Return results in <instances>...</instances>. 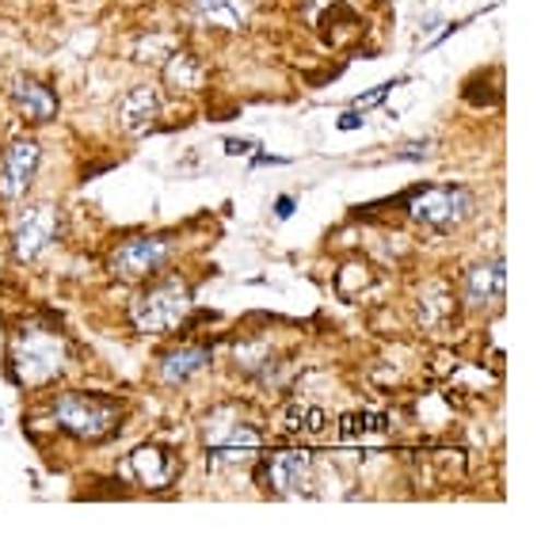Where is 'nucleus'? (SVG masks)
<instances>
[{
  "label": "nucleus",
  "instance_id": "f257e3e1",
  "mask_svg": "<svg viewBox=\"0 0 560 560\" xmlns=\"http://www.w3.org/2000/svg\"><path fill=\"white\" fill-rule=\"evenodd\" d=\"M187 313H191V287H187L179 275L161 279L156 287H149L145 294L133 298V305H130V320L141 336L176 332L187 320Z\"/></svg>",
  "mask_w": 560,
  "mask_h": 560
},
{
  "label": "nucleus",
  "instance_id": "f03ea898",
  "mask_svg": "<svg viewBox=\"0 0 560 560\" xmlns=\"http://www.w3.org/2000/svg\"><path fill=\"white\" fill-rule=\"evenodd\" d=\"M50 412L54 423L81 443H96V439L112 435L118 423V405L107 397H96V393H61Z\"/></svg>",
  "mask_w": 560,
  "mask_h": 560
},
{
  "label": "nucleus",
  "instance_id": "7ed1b4c3",
  "mask_svg": "<svg viewBox=\"0 0 560 560\" xmlns=\"http://www.w3.org/2000/svg\"><path fill=\"white\" fill-rule=\"evenodd\" d=\"M66 366V343L46 328H23L12 347V374L20 385H46Z\"/></svg>",
  "mask_w": 560,
  "mask_h": 560
},
{
  "label": "nucleus",
  "instance_id": "20e7f679",
  "mask_svg": "<svg viewBox=\"0 0 560 560\" xmlns=\"http://www.w3.org/2000/svg\"><path fill=\"white\" fill-rule=\"evenodd\" d=\"M259 431L252 423H244L233 408H222L207 420V465L218 469V465H236L248 462L259 450Z\"/></svg>",
  "mask_w": 560,
  "mask_h": 560
},
{
  "label": "nucleus",
  "instance_id": "39448f33",
  "mask_svg": "<svg viewBox=\"0 0 560 560\" xmlns=\"http://www.w3.org/2000/svg\"><path fill=\"white\" fill-rule=\"evenodd\" d=\"M408 214L435 229L462 225L472 218V195L465 187H423L408 199Z\"/></svg>",
  "mask_w": 560,
  "mask_h": 560
},
{
  "label": "nucleus",
  "instance_id": "423d86ee",
  "mask_svg": "<svg viewBox=\"0 0 560 560\" xmlns=\"http://www.w3.org/2000/svg\"><path fill=\"white\" fill-rule=\"evenodd\" d=\"M317 457L310 450H275L264 462V485L279 495H302L310 492Z\"/></svg>",
  "mask_w": 560,
  "mask_h": 560
},
{
  "label": "nucleus",
  "instance_id": "0eeeda50",
  "mask_svg": "<svg viewBox=\"0 0 560 560\" xmlns=\"http://www.w3.org/2000/svg\"><path fill=\"white\" fill-rule=\"evenodd\" d=\"M172 256V244L164 236H133V241H122L112 252V271L122 275V279H145V275L161 271Z\"/></svg>",
  "mask_w": 560,
  "mask_h": 560
},
{
  "label": "nucleus",
  "instance_id": "6e6552de",
  "mask_svg": "<svg viewBox=\"0 0 560 560\" xmlns=\"http://www.w3.org/2000/svg\"><path fill=\"white\" fill-rule=\"evenodd\" d=\"M54 236H58V210L27 207V210H20V218H15V225H12V248H15V256L27 264V259H38L50 248Z\"/></svg>",
  "mask_w": 560,
  "mask_h": 560
},
{
  "label": "nucleus",
  "instance_id": "1a4fd4ad",
  "mask_svg": "<svg viewBox=\"0 0 560 560\" xmlns=\"http://www.w3.org/2000/svg\"><path fill=\"white\" fill-rule=\"evenodd\" d=\"M38 156H43V149L31 138H20L4 149V156H0V195H4L8 202L27 195L31 179H35V168H38Z\"/></svg>",
  "mask_w": 560,
  "mask_h": 560
},
{
  "label": "nucleus",
  "instance_id": "9d476101",
  "mask_svg": "<svg viewBox=\"0 0 560 560\" xmlns=\"http://www.w3.org/2000/svg\"><path fill=\"white\" fill-rule=\"evenodd\" d=\"M8 100H12V107L20 112L23 122H50L58 115V96L43 81H35V77H15L8 84Z\"/></svg>",
  "mask_w": 560,
  "mask_h": 560
},
{
  "label": "nucleus",
  "instance_id": "9b49d317",
  "mask_svg": "<svg viewBox=\"0 0 560 560\" xmlns=\"http://www.w3.org/2000/svg\"><path fill=\"white\" fill-rule=\"evenodd\" d=\"M503 290H508V271H503V259L492 264H477L465 275V302L472 310H488V305L503 302Z\"/></svg>",
  "mask_w": 560,
  "mask_h": 560
},
{
  "label": "nucleus",
  "instance_id": "f8f14e48",
  "mask_svg": "<svg viewBox=\"0 0 560 560\" xmlns=\"http://www.w3.org/2000/svg\"><path fill=\"white\" fill-rule=\"evenodd\" d=\"M187 8L202 27L218 31H241L252 20V0H191Z\"/></svg>",
  "mask_w": 560,
  "mask_h": 560
},
{
  "label": "nucleus",
  "instance_id": "ddd939ff",
  "mask_svg": "<svg viewBox=\"0 0 560 560\" xmlns=\"http://www.w3.org/2000/svg\"><path fill=\"white\" fill-rule=\"evenodd\" d=\"M156 115H161V92L149 89V84H138V89H130L122 96V104H118V118H122V130H130V133L149 130Z\"/></svg>",
  "mask_w": 560,
  "mask_h": 560
},
{
  "label": "nucleus",
  "instance_id": "4468645a",
  "mask_svg": "<svg viewBox=\"0 0 560 560\" xmlns=\"http://www.w3.org/2000/svg\"><path fill=\"white\" fill-rule=\"evenodd\" d=\"M389 416L382 412H347L339 420V443L347 446H370V443H382L389 435Z\"/></svg>",
  "mask_w": 560,
  "mask_h": 560
},
{
  "label": "nucleus",
  "instance_id": "2eb2a0df",
  "mask_svg": "<svg viewBox=\"0 0 560 560\" xmlns=\"http://www.w3.org/2000/svg\"><path fill=\"white\" fill-rule=\"evenodd\" d=\"M282 435H298V439H317L328 431V416L325 408L310 405V400H294V405L282 412Z\"/></svg>",
  "mask_w": 560,
  "mask_h": 560
},
{
  "label": "nucleus",
  "instance_id": "dca6fc26",
  "mask_svg": "<svg viewBox=\"0 0 560 560\" xmlns=\"http://www.w3.org/2000/svg\"><path fill=\"white\" fill-rule=\"evenodd\" d=\"M130 469H133V477H138L141 485H149V488H164V485H168V480H172V472H176V465H172V457L164 454V450H156V446H141V450H133Z\"/></svg>",
  "mask_w": 560,
  "mask_h": 560
},
{
  "label": "nucleus",
  "instance_id": "f3484780",
  "mask_svg": "<svg viewBox=\"0 0 560 560\" xmlns=\"http://www.w3.org/2000/svg\"><path fill=\"white\" fill-rule=\"evenodd\" d=\"M207 362H210L207 347H179V351H172V354H164V359H161V382L179 385V382H187L191 374H199Z\"/></svg>",
  "mask_w": 560,
  "mask_h": 560
},
{
  "label": "nucleus",
  "instance_id": "a211bd4d",
  "mask_svg": "<svg viewBox=\"0 0 560 560\" xmlns=\"http://www.w3.org/2000/svg\"><path fill=\"white\" fill-rule=\"evenodd\" d=\"M168 77L179 84V89H199L202 84V69L191 54H172V66H168Z\"/></svg>",
  "mask_w": 560,
  "mask_h": 560
},
{
  "label": "nucleus",
  "instance_id": "6ab92c4d",
  "mask_svg": "<svg viewBox=\"0 0 560 560\" xmlns=\"http://www.w3.org/2000/svg\"><path fill=\"white\" fill-rule=\"evenodd\" d=\"M400 161H420V156H428V145H405V153H397Z\"/></svg>",
  "mask_w": 560,
  "mask_h": 560
},
{
  "label": "nucleus",
  "instance_id": "aec40b11",
  "mask_svg": "<svg viewBox=\"0 0 560 560\" xmlns=\"http://www.w3.org/2000/svg\"><path fill=\"white\" fill-rule=\"evenodd\" d=\"M279 218H290L294 214V199H279V210H275Z\"/></svg>",
  "mask_w": 560,
  "mask_h": 560
},
{
  "label": "nucleus",
  "instance_id": "412c9836",
  "mask_svg": "<svg viewBox=\"0 0 560 560\" xmlns=\"http://www.w3.org/2000/svg\"><path fill=\"white\" fill-rule=\"evenodd\" d=\"M225 149H229V153H233V156H236V153H248V149H252V145H248V141H229V145H225Z\"/></svg>",
  "mask_w": 560,
  "mask_h": 560
},
{
  "label": "nucleus",
  "instance_id": "4be33fe9",
  "mask_svg": "<svg viewBox=\"0 0 560 560\" xmlns=\"http://www.w3.org/2000/svg\"><path fill=\"white\" fill-rule=\"evenodd\" d=\"M339 126H343V130H354V126H359V115H343V122Z\"/></svg>",
  "mask_w": 560,
  "mask_h": 560
}]
</instances>
